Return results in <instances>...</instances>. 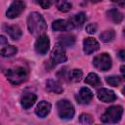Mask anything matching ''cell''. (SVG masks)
Returning <instances> with one entry per match:
<instances>
[{
	"label": "cell",
	"instance_id": "cell-1",
	"mask_svg": "<svg viewBox=\"0 0 125 125\" xmlns=\"http://www.w3.org/2000/svg\"><path fill=\"white\" fill-rule=\"evenodd\" d=\"M27 28L34 36H41L47 29V24L44 18L37 12H32L27 17Z\"/></svg>",
	"mask_w": 125,
	"mask_h": 125
},
{
	"label": "cell",
	"instance_id": "cell-2",
	"mask_svg": "<svg viewBox=\"0 0 125 125\" xmlns=\"http://www.w3.org/2000/svg\"><path fill=\"white\" fill-rule=\"evenodd\" d=\"M27 70L22 66H15L6 70L7 79L14 85H19L27 79Z\"/></svg>",
	"mask_w": 125,
	"mask_h": 125
},
{
	"label": "cell",
	"instance_id": "cell-3",
	"mask_svg": "<svg viewBox=\"0 0 125 125\" xmlns=\"http://www.w3.org/2000/svg\"><path fill=\"white\" fill-rule=\"evenodd\" d=\"M123 113V108L120 105H112L106 108L105 112L102 115L101 120L104 123H116L118 122Z\"/></svg>",
	"mask_w": 125,
	"mask_h": 125
},
{
	"label": "cell",
	"instance_id": "cell-4",
	"mask_svg": "<svg viewBox=\"0 0 125 125\" xmlns=\"http://www.w3.org/2000/svg\"><path fill=\"white\" fill-rule=\"evenodd\" d=\"M57 110L59 116L62 119H65V120L71 119L75 113L72 104L67 100H60L57 103Z\"/></svg>",
	"mask_w": 125,
	"mask_h": 125
},
{
	"label": "cell",
	"instance_id": "cell-5",
	"mask_svg": "<svg viewBox=\"0 0 125 125\" xmlns=\"http://www.w3.org/2000/svg\"><path fill=\"white\" fill-rule=\"evenodd\" d=\"M93 64L97 69L102 71H106L111 67V58L106 53L98 55L94 58Z\"/></svg>",
	"mask_w": 125,
	"mask_h": 125
},
{
	"label": "cell",
	"instance_id": "cell-6",
	"mask_svg": "<svg viewBox=\"0 0 125 125\" xmlns=\"http://www.w3.org/2000/svg\"><path fill=\"white\" fill-rule=\"evenodd\" d=\"M65 61H66V54L64 48L58 43L51 53V62H53V64H59L64 62Z\"/></svg>",
	"mask_w": 125,
	"mask_h": 125
},
{
	"label": "cell",
	"instance_id": "cell-7",
	"mask_svg": "<svg viewBox=\"0 0 125 125\" xmlns=\"http://www.w3.org/2000/svg\"><path fill=\"white\" fill-rule=\"evenodd\" d=\"M25 4L22 1H14L8 8L6 12V16L9 19H15L19 17L24 10Z\"/></svg>",
	"mask_w": 125,
	"mask_h": 125
},
{
	"label": "cell",
	"instance_id": "cell-8",
	"mask_svg": "<svg viewBox=\"0 0 125 125\" xmlns=\"http://www.w3.org/2000/svg\"><path fill=\"white\" fill-rule=\"evenodd\" d=\"M17 48L10 45L5 36L0 35V56L2 57H12L17 53Z\"/></svg>",
	"mask_w": 125,
	"mask_h": 125
},
{
	"label": "cell",
	"instance_id": "cell-9",
	"mask_svg": "<svg viewBox=\"0 0 125 125\" xmlns=\"http://www.w3.org/2000/svg\"><path fill=\"white\" fill-rule=\"evenodd\" d=\"M49 47H50V40H49V37L45 34L39 36L34 45L35 51L39 55H45L48 52Z\"/></svg>",
	"mask_w": 125,
	"mask_h": 125
},
{
	"label": "cell",
	"instance_id": "cell-10",
	"mask_svg": "<svg viewBox=\"0 0 125 125\" xmlns=\"http://www.w3.org/2000/svg\"><path fill=\"white\" fill-rule=\"evenodd\" d=\"M98 99L104 103H112L116 100V95L113 91L106 89V88H102L97 92Z\"/></svg>",
	"mask_w": 125,
	"mask_h": 125
},
{
	"label": "cell",
	"instance_id": "cell-11",
	"mask_svg": "<svg viewBox=\"0 0 125 125\" xmlns=\"http://www.w3.org/2000/svg\"><path fill=\"white\" fill-rule=\"evenodd\" d=\"M99 48H100V44L96 39H94L92 37L84 39V41H83V50H84V53L86 55H90V54L98 51Z\"/></svg>",
	"mask_w": 125,
	"mask_h": 125
},
{
	"label": "cell",
	"instance_id": "cell-12",
	"mask_svg": "<svg viewBox=\"0 0 125 125\" xmlns=\"http://www.w3.org/2000/svg\"><path fill=\"white\" fill-rule=\"evenodd\" d=\"M92 98H93L92 91L89 88H86V87H82L79 90V92H78V94L76 96L77 102L79 104H89L91 102Z\"/></svg>",
	"mask_w": 125,
	"mask_h": 125
},
{
	"label": "cell",
	"instance_id": "cell-13",
	"mask_svg": "<svg viewBox=\"0 0 125 125\" xmlns=\"http://www.w3.org/2000/svg\"><path fill=\"white\" fill-rule=\"evenodd\" d=\"M50 110H51V104L46 101H41V102H39V104L36 106L35 113L39 117L44 118L49 114Z\"/></svg>",
	"mask_w": 125,
	"mask_h": 125
},
{
	"label": "cell",
	"instance_id": "cell-14",
	"mask_svg": "<svg viewBox=\"0 0 125 125\" xmlns=\"http://www.w3.org/2000/svg\"><path fill=\"white\" fill-rule=\"evenodd\" d=\"M86 19H87L86 15L84 13H79V14L72 16L67 21L69 22L71 28H75V27H81L86 21Z\"/></svg>",
	"mask_w": 125,
	"mask_h": 125
},
{
	"label": "cell",
	"instance_id": "cell-15",
	"mask_svg": "<svg viewBox=\"0 0 125 125\" xmlns=\"http://www.w3.org/2000/svg\"><path fill=\"white\" fill-rule=\"evenodd\" d=\"M36 100H37V97L35 94L27 93L21 98V104L24 109H28L35 104Z\"/></svg>",
	"mask_w": 125,
	"mask_h": 125
},
{
	"label": "cell",
	"instance_id": "cell-16",
	"mask_svg": "<svg viewBox=\"0 0 125 125\" xmlns=\"http://www.w3.org/2000/svg\"><path fill=\"white\" fill-rule=\"evenodd\" d=\"M3 30L8 33L13 39H19L21 36V29L18 25H9V24H3Z\"/></svg>",
	"mask_w": 125,
	"mask_h": 125
},
{
	"label": "cell",
	"instance_id": "cell-17",
	"mask_svg": "<svg viewBox=\"0 0 125 125\" xmlns=\"http://www.w3.org/2000/svg\"><path fill=\"white\" fill-rule=\"evenodd\" d=\"M46 89H47V91H49L51 93H55V94H61L63 91V88L61 85V83L57 80H54V79L47 80Z\"/></svg>",
	"mask_w": 125,
	"mask_h": 125
},
{
	"label": "cell",
	"instance_id": "cell-18",
	"mask_svg": "<svg viewBox=\"0 0 125 125\" xmlns=\"http://www.w3.org/2000/svg\"><path fill=\"white\" fill-rule=\"evenodd\" d=\"M52 28L56 31H66L72 29L69 22L64 20H56L52 23Z\"/></svg>",
	"mask_w": 125,
	"mask_h": 125
},
{
	"label": "cell",
	"instance_id": "cell-19",
	"mask_svg": "<svg viewBox=\"0 0 125 125\" xmlns=\"http://www.w3.org/2000/svg\"><path fill=\"white\" fill-rule=\"evenodd\" d=\"M75 43V37L72 34H63L59 37V44L62 47H70Z\"/></svg>",
	"mask_w": 125,
	"mask_h": 125
},
{
	"label": "cell",
	"instance_id": "cell-20",
	"mask_svg": "<svg viewBox=\"0 0 125 125\" xmlns=\"http://www.w3.org/2000/svg\"><path fill=\"white\" fill-rule=\"evenodd\" d=\"M106 15H107V18L114 23H120L123 20L122 14L117 9H110L109 11H107Z\"/></svg>",
	"mask_w": 125,
	"mask_h": 125
},
{
	"label": "cell",
	"instance_id": "cell-21",
	"mask_svg": "<svg viewBox=\"0 0 125 125\" xmlns=\"http://www.w3.org/2000/svg\"><path fill=\"white\" fill-rule=\"evenodd\" d=\"M82 71L80 69H72V70H69L68 71V74H67V80L69 81H72V82H78L80 81V79L82 78Z\"/></svg>",
	"mask_w": 125,
	"mask_h": 125
},
{
	"label": "cell",
	"instance_id": "cell-22",
	"mask_svg": "<svg viewBox=\"0 0 125 125\" xmlns=\"http://www.w3.org/2000/svg\"><path fill=\"white\" fill-rule=\"evenodd\" d=\"M85 83L93 86V87H97V86H100L101 85V79L100 77L96 74V73H89L88 76L86 77L85 79Z\"/></svg>",
	"mask_w": 125,
	"mask_h": 125
},
{
	"label": "cell",
	"instance_id": "cell-23",
	"mask_svg": "<svg viewBox=\"0 0 125 125\" xmlns=\"http://www.w3.org/2000/svg\"><path fill=\"white\" fill-rule=\"evenodd\" d=\"M114 37H115V32H114L112 29L104 30V32H102V33L100 34L101 40H102L103 42H105V43L112 41V40L114 39Z\"/></svg>",
	"mask_w": 125,
	"mask_h": 125
},
{
	"label": "cell",
	"instance_id": "cell-24",
	"mask_svg": "<svg viewBox=\"0 0 125 125\" xmlns=\"http://www.w3.org/2000/svg\"><path fill=\"white\" fill-rule=\"evenodd\" d=\"M105 81L107 84H109L110 86H113V87H117L120 83H121V78L119 76H116V75H112V76H107L105 78Z\"/></svg>",
	"mask_w": 125,
	"mask_h": 125
},
{
	"label": "cell",
	"instance_id": "cell-25",
	"mask_svg": "<svg viewBox=\"0 0 125 125\" xmlns=\"http://www.w3.org/2000/svg\"><path fill=\"white\" fill-rule=\"evenodd\" d=\"M57 7L58 9L61 11V12H68L70 11L71 9V4L69 2H66V1H60V2H57Z\"/></svg>",
	"mask_w": 125,
	"mask_h": 125
},
{
	"label": "cell",
	"instance_id": "cell-26",
	"mask_svg": "<svg viewBox=\"0 0 125 125\" xmlns=\"http://www.w3.org/2000/svg\"><path fill=\"white\" fill-rule=\"evenodd\" d=\"M79 122L83 125H91L93 123V118L88 113H83L79 117Z\"/></svg>",
	"mask_w": 125,
	"mask_h": 125
},
{
	"label": "cell",
	"instance_id": "cell-27",
	"mask_svg": "<svg viewBox=\"0 0 125 125\" xmlns=\"http://www.w3.org/2000/svg\"><path fill=\"white\" fill-rule=\"evenodd\" d=\"M97 28H98V26H97L96 23H89L86 26V31L88 33H90V34H93V33H95L97 31Z\"/></svg>",
	"mask_w": 125,
	"mask_h": 125
},
{
	"label": "cell",
	"instance_id": "cell-28",
	"mask_svg": "<svg viewBox=\"0 0 125 125\" xmlns=\"http://www.w3.org/2000/svg\"><path fill=\"white\" fill-rule=\"evenodd\" d=\"M42 8H44V9H47V8H49L51 5H52V2L51 1H39V2H37Z\"/></svg>",
	"mask_w": 125,
	"mask_h": 125
},
{
	"label": "cell",
	"instance_id": "cell-29",
	"mask_svg": "<svg viewBox=\"0 0 125 125\" xmlns=\"http://www.w3.org/2000/svg\"><path fill=\"white\" fill-rule=\"evenodd\" d=\"M119 57H120V59L122 60V61H124V50H121L120 52H119Z\"/></svg>",
	"mask_w": 125,
	"mask_h": 125
},
{
	"label": "cell",
	"instance_id": "cell-30",
	"mask_svg": "<svg viewBox=\"0 0 125 125\" xmlns=\"http://www.w3.org/2000/svg\"><path fill=\"white\" fill-rule=\"evenodd\" d=\"M121 73H122V77H124V66H121Z\"/></svg>",
	"mask_w": 125,
	"mask_h": 125
}]
</instances>
